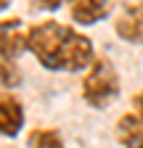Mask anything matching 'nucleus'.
Here are the masks:
<instances>
[{
  "label": "nucleus",
  "instance_id": "obj_7",
  "mask_svg": "<svg viewBox=\"0 0 143 148\" xmlns=\"http://www.w3.org/2000/svg\"><path fill=\"white\" fill-rule=\"evenodd\" d=\"M114 138L122 148H143V119L133 111H124L114 124Z\"/></svg>",
  "mask_w": 143,
  "mask_h": 148
},
{
  "label": "nucleus",
  "instance_id": "obj_3",
  "mask_svg": "<svg viewBox=\"0 0 143 148\" xmlns=\"http://www.w3.org/2000/svg\"><path fill=\"white\" fill-rule=\"evenodd\" d=\"M111 24L122 42L143 45V0H124Z\"/></svg>",
  "mask_w": 143,
  "mask_h": 148
},
{
  "label": "nucleus",
  "instance_id": "obj_11",
  "mask_svg": "<svg viewBox=\"0 0 143 148\" xmlns=\"http://www.w3.org/2000/svg\"><path fill=\"white\" fill-rule=\"evenodd\" d=\"M130 106H133V114H138L143 119V90L133 92V98H130Z\"/></svg>",
  "mask_w": 143,
  "mask_h": 148
},
{
  "label": "nucleus",
  "instance_id": "obj_12",
  "mask_svg": "<svg viewBox=\"0 0 143 148\" xmlns=\"http://www.w3.org/2000/svg\"><path fill=\"white\" fill-rule=\"evenodd\" d=\"M8 5H11V0H0V13L8 11Z\"/></svg>",
  "mask_w": 143,
  "mask_h": 148
},
{
  "label": "nucleus",
  "instance_id": "obj_10",
  "mask_svg": "<svg viewBox=\"0 0 143 148\" xmlns=\"http://www.w3.org/2000/svg\"><path fill=\"white\" fill-rule=\"evenodd\" d=\"M74 0H29V8L32 11H45V13H53L64 5H72Z\"/></svg>",
  "mask_w": 143,
  "mask_h": 148
},
{
  "label": "nucleus",
  "instance_id": "obj_5",
  "mask_svg": "<svg viewBox=\"0 0 143 148\" xmlns=\"http://www.w3.org/2000/svg\"><path fill=\"white\" fill-rule=\"evenodd\" d=\"M117 0H74L69 5V16L74 27H96L114 13Z\"/></svg>",
  "mask_w": 143,
  "mask_h": 148
},
{
  "label": "nucleus",
  "instance_id": "obj_4",
  "mask_svg": "<svg viewBox=\"0 0 143 148\" xmlns=\"http://www.w3.org/2000/svg\"><path fill=\"white\" fill-rule=\"evenodd\" d=\"M27 122V111L19 95L11 90H0V135L3 138H19Z\"/></svg>",
  "mask_w": 143,
  "mask_h": 148
},
{
  "label": "nucleus",
  "instance_id": "obj_8",
  "mask_svg": "<svg viewBox=\"0 0 143 148\" xmlns=\"http://www.w3.org/2000/svg\"><path fill=\"white\" fill-rule=\"evenodd\" d=\"M27 148H66V143L56 127H37L29 132Z\"/></svg>",
  "mask_w": 143,
  "mask_h": 148
},
{
  "label": "nucleus",
  "instance_id": "obj_6",
  "mask_svg": "<svg viewBox=\"0 0 143 148\" xmlns=\"http://www.w3.org/2000/svg\"><path fill=\"white\" fill-rule=\"evenodd\" d=\"M21 53H27V29L21 18H0V56L16 61Z\"/></svg>",
  "mask_w": 143,
  "mask_h": 148
},
{
  "label": "nucleus",
  "instance_id": "obj_1",
  "mask_svg": "<svg viewBox=\"0 0 143 148\" xmlns=\"http://www.w3.org/2000/svg\"><path fill=\"white\" fill-rule=\"evenodd\" d=\"M27 53H32L43 69L66 74L87 71L98 56L93 40L85 32L56 18H43L27 29Z\"/></svg>",
  "mask_w": 143,
  "mask_h": 148
},
{
  "label": "nucleus",
  "instance_id": "obj_2",
  "mask_svg": "<svg viewBox=\"0 0 143 148\" xmlns=\"http://www.w3.org/2000/svg\"><path fill=\"white\" fill-rule=\"evenodd\" d=\"M119 92H122V79H119L114 61L109 56H96L80 82L82 101L96 111H103L119 98Z\"/></svg>",
  "mask_w": 143,
  "mask_h": 148
},
{
  "label": "nucleus",
  "instance_id": "obj_9",
  "mask_svg": "<svg viewBox=\"0 0 143 148\" xmlns=\"http://www.w3.org/2000/svg\"><path fill=\"white\" fill-rule=\"evenodd\" d=\"M16 85H21V71H19V66H16V61H8V58L0 56V87L11 90Z\"/></svg>",
  "mask_w": 143,
  "mask_h": 148
}]
</instances>
